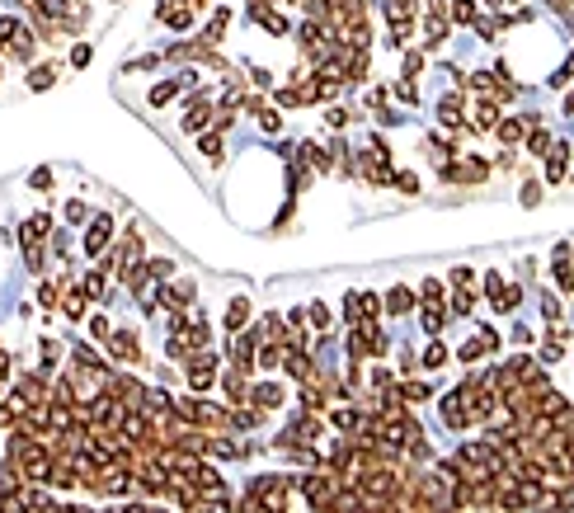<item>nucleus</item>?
Segmentation results:
<instances>
[{
	"instance_id": "1",
	"label": "nucleus",
	"mask_w": 574,
	"mask_h": 513,
	"mask_svg": "<svg viewBox=\"0 0 574 513\" xmlns=\"http://www.w3.org/2000/svg\"><path fill=\"white\" fill-rule=\"evenodd\" d=\"M104 245H108V221H99V226L90 231V241H85V250H90V254H99Z\"/></svg>"
},
{
	"instance_id": "2",
	"label": "nucleus",
	"mask_w": 574,
	"mask_h": 513,
	"mask_svg": "<svg viewBox=\"0 0 574 513\" xmlns=\"http://www.w3.org/2000/svg\"><path fill=\"white\" fill-rule=\"evenodd\" d=\"M255 401H259V405H268V410H273V405H278V401H283V391H278L273 381H264V386H259V396H255Z\"/></svg>"
},
{
	"instance_id": "3",
	"label": "nucleus",
	"mask_w": 574,
	"mask_h": 513,
	"mask_svg": "<svg viewBox=\"0 0 574 513\" xmlns=\"http://www.w3.org/2000/svg\"><path fill=\"white\" fill-rule=\"evenodd\" d=\"M457 19H462V24L475 19V5H471V0H457Z\"/></svg>"
},
{
	"instance_id": "4",
	"label": "nucleus",
	"mask_w": 574,
	"mask_h": 513,
	"mask_svg": "<svg viewBox=\"0 0 574 513\" xmlns=\"http://www.w3.org/2000/svg\"><path fill=\"white\" fill-rule=\"evenodd\" d=\"M71 61H76V66H85V61H90V48H85V43H76V48H71Z\"/></svg>"
},
{
	"instance_id": "5",
	"label": "nucleus",
	"mask_w": 574,
	"mask_h": 513,
	"mask_svg": "<svg viewBox=\"0 0 574 513\" xmlns=\"http://www.w3.org/2000/svg\"><path fill=\"white\" fill-rule=\"evenodd\" d=\"M10 33H14V19H10V14H5V19H0V43H5V38H10Z\"/></svg>"
}]
</instances>
